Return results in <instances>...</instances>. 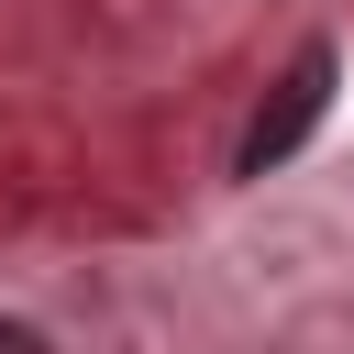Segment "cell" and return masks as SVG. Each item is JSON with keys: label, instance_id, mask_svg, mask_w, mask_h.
Instances as JSON below:
<instances>
[{"label": "cell", "instance_id": "obj_1", "mask_svg": "<svg viewBox=\"0 0 354 354\" xmlns=\"http://www.w3.org/2000/svg\"><path fill=\"white\" fill-rule=\"evenodd\" d=\"M321 100H332V44H310V55L277 77V111H254V133H243V177H266V166L321 122Z\"/></svg>", "mask_w": 354, "mask_h": 354}, {"label": "cell", "instance_id": "obj_2", "mask_svg": "<svg viewBox=\"0 0 354 354\" xmlns=\"http://www.w3.org/2000/svg\"><path fill=\"white\" fill-rule=\"evenodd\" d=\"M0 354H44V332H22V321H0Z\"/></svg>", "mask_w": 354, "mask_h": 354}]
</instances>
